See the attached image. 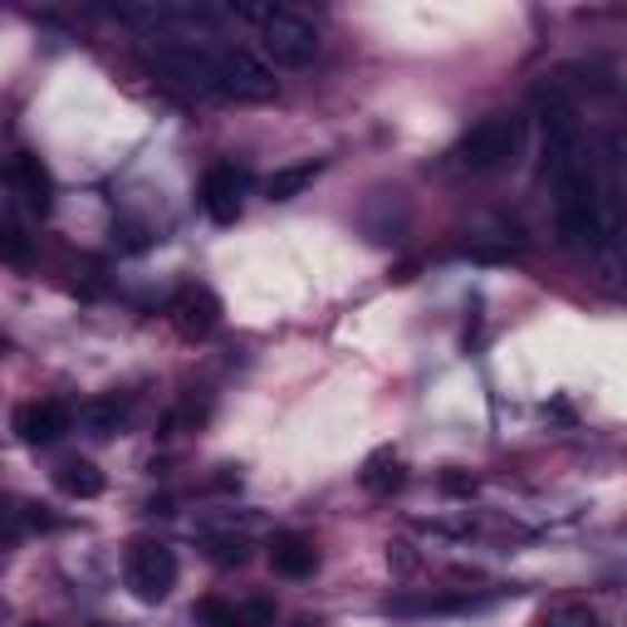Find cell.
Instances as JSON below:
<instances>
[{"label":"cell","mask_w":627,"mask_h":627,"mask_svg":"<svg viewBox=\"0 0 627 627\" xmlns=\"http://www.w3.org/2000/svg\"><path fill=\"white\" fill-rule=\"evenodd\" d=\"M128 412H133V402L108 392V398H94L89 408H84V427H89L94 437H118L123 427H128Z\"/></svg>","instance_id":"cell-14"},{"label":"cell","mask_w":627,"mask_h":627,"mask_svg":"<svg viewBox=\"0 0 627 627\" xmlns=\"http://www.w3.org/2000/svg\"><path fill=\"white\" fill-rule=\"evenodd\" d=\"M25 530H30V520H25L20 500H0V549H16Z\"/></svg>","instance_id":"cell-18"},{"label":"cell","mask_w":627,"mask_h":627,"mask_svg":"<svg viewBox=\"0 0 627 627\" xmlns=\"http://www.w3.org/2000/svg\"><path fill=\"white\" fill-rule=\"evenodd\" d=\"M300 627H319V623H300Z\"/></svg>","instance_id":"cell-26"},{"label":"cell","mask_w":627,"mask_h":627,"mask_svg":"<svg viewBox=\"0 0 627 627\" xmlns=\"http://www.w3.org/2000/svg\"><path fill=\"white\" fill-rule=\"evenodd\" d=\"M74 427V412L65 402L45 398V402H20L16 408V437L25 447H49V441H59Z\"/></svg>","instance_id":"cell-8"},{"label":"cell","mask_w":627,"mask_h":627,"mask_svg":"<svg viewBox=\"0 0 627 627\" xmlns=\"http://www.w3.org/2000/svg\"><path fill=\"white\" fill-rule=\"evenodd\" d=\"M55 486L65 490L69 500H98V496H104V486H108V476L98 471L94 461L74 457V461H65V466L55 471Z\"/></svg>","instance_id":"cell-13"},{"label":"cell","mask_w":627,"mask_h":627,"mask_svg":"<svg viewBox=\"0 0 627 627\" xmlns=\"http://www.w3.org/2000/svg\"><path fill=\"white\" fill-rule=\"evenodd\" d=\"M128 588L138 604H163L172 588H177V555H172L167 545H153V539L133 545L128 549Z\"/></svg>","instance_id":"cell-6"},{"label":"cell","mask_w":627,"mask_h":627,"mask_svg":"<svg viewBox=\"0 0 627 627\" xmlns=\"http://www.w3.org/2000/svg\"><path fill=\"white\" fill-rule=\"evenodd\" d=\"M25 627H49V623H25Z\"/></svg>","instance_id":"cell-25"},{"label":"cell","mask_w":627,"mask_h":627,"mask_svg":"<svg viewBox=\"0 0 627 627\" xmlns=\"http://www.w3.org/2000/svg\"><path fill=\"white\" fill-rule=\"evenodd\" d=\"M0 265L30 270L35 265V236H25L20 226H0Z\"/></svg>","instance_id":"cell-16"},{"label":"cell","mask_w":627,"mask_h":627,"mask_svg":"<svg viewBox=\"0 0 627 627\" xmlns=\"http://www.w3.org/2000/svg\"><path fill=\"white\" fill-rule=\"evenodd\" d=\"M118 245H123V251H147V231L143 226H118Z\"/></svg>","instance_id":"cell-23"},{"label":"cell","mask_w":627,"mask_h":627,"mask_svg":"<svg viewBox=\"0 0 627 627\" xmlns=\"http://www.w3.org/2000/svg\"><path fill=\"white\" fill-rule=\"evenodd\" d=\"M539 627H604V623H598V613L588 604H559L539 618Z\"/></svg>","instance_id":"cell-17"},{"label":"cell","mask_w":627,"mask_h":627,"mask_svg":"<svg viewBox=\"0 0 627 627\" xmlns=\"http://www.w3.org/2000/svg\"><path fill=\"white\" fill-rule=\"evenodd\" d=\"M6 349H10V343H6V334H0V359H6Z\"/></svg>","instance_id":"cell-24"},{"label":"cell","mask_w":627,"mask_h":627,"mask_svg":"<svg viewBox=\"0 0 627 627\" xmlns=\"http://www.w3.org/2000/svg\"><path fill=\"white\" fill-rule=\"evenodd\" d=\"M241 196H245V172L236 163H216L206 167L202 177V212L216 221V226H231L241 216Z\"/></svg>","instance_id":"cell-7"},{"label":"cell","mask_w":627,"mask_h":627,"mask_svg":"<svg viewBox=\"0 0 627 627\" xmlns=\"http://www.w3.org/2000/svg\"><path fill=\"white\" fill-rule=\"evenodd\" d=\"M94 627H104V623H94Z\"/></svg>","instance_id":"cell-27"},{"label":"cell","mask_w":627,"mask_h":627,"mask_svg":"<svg viewBox=\"0 0 627 627\" xmlns=\"http://www.w3.org/2000/svg\"><path fill=\"white\" fill-rule=\"evenodd\" d=\"M16 187H20V196H25V206H30V212L45 216L49 206H55V182H49V167L35 153L16 157Z\"/></svg>","instance_id":"cell-11"},{"label":"cell","mask_w":627,"mask_h":627,"mask_svg":"<svg viewBox=\"0 0 627 627\" xmlns=\"http://www.w3.org/2000/svg\"><path fill=\"white\" fill-rule=\"evenodd\" d=\"M206 555L216 564H226V569H241V564H251V545H245V539H212Z\"/></svg>","instance_id":"cell-19"},{"label":"cell","mask_w":627,"mask_h":627,"mask_svg":"<svg viewBox=\"0 0 627 627\" xmlns=\"http://www.w3.org/2000/svg\"><path fill=\"white\" fill-rule=\"evenodd\" d=\"M196 618L206 627H241L236 604H221V598H202V604H196Z\"/></svg>","instance_id":"cell-20"},{"label":"cell","mask_w":627,"mask_h":627,"mask_svg":"<svg viewBox=\"0 0 627 627\" xmlns=\"http://www.w3.org/2000/svg\"><path fill=\"white\" fill-rule=\"evenodd\" d=\"M359 481H363L368 496H392V490H402V481H408V471H402V457H398V451L383 447V451H373V457L363 461Z\"/></svg>","instance_id":"cell-12"},{"label":"cell","mask_w":627,"mask_h":627,"mask_svg":"<svg viewBox=\"0 0 627 627\" xmlns=\"http://www.w3.org/2000/svg\"><path fill=\"white\" fill-rule=\"evenodd\" d=\"M314 172H319V163H300V167H280L275 177L265 182V196L270 202H294L304 187L314 182Z\"/></svg>","instance_id":"cell-15"},{"label":"cell","mask_w":627,"mask_h":627,"mask_svg":"<svg viewBox=\"0 0 627 627\" xmlns=\"http://www.w3.org/2000/svg\"><path fill=\"white\" fill-rule=\"evenodd\" d=\"M270 569H275L280 579H310V574L319 569L314 539L300 535V530H280L275 539H270Z\"/></svg>","instance_id":"cell-10"},{"label":"cell","mask_w":627,"mask_h":627,"mask_svg":"<svg viewBox=\"0 0 627 627\" xmlns=\"http://www.w3.org/2000/svg\"><path fill=\"white\" fill-rule=\"evenodd\" d=\"M153 69L163 74L172 89H187V94H216V55L192 40H167L153 49Z\"/></svg>","instance_id":"cell-3"},{"label":"cell","mask_w":627,"mask_h":627,"mask_svg":"<svg viewBox=\"0 0 627 627\" xmlns=\"http://www.w3.org/2000/svg\"><path fill=\"white\" fill-rule=\"evenodd\" d=\"M441 490H447V496H476V476L447 471V476H441Z\"/></svg>","instance_id":"cell-22"},{"label":"cell","mask_w":627,"mask_h":627,"mask_svg":"<svg viewBox=\"0 0 627 627\" xmlns=\"http://www.w3.org/2000/svg\"><path fill=\"white\" fill-rule=\"evenodd\" d=\"M457 157H461V167H471V172H500V167H510L515 157H520V118H510V114L481 118L461 138Z\"/></svg>","instance_id":"cell-2"},{"label":"cell","mask_w":627,"mask_h":627,"mask_svg":"<svg viewBox=\"0 0 627 627\" xmlns=\"http://www.w3.org/2000/svg\"><path fill=\"white\" fill-rule=\"evenodd\" d=\"M216 94L241 98V104H265V98H275V74L251 49L231 45L216 55Z\"/></svg>","instance_id":"cell-4"},{"label":"cell","mask_w":627,"mask_h":627,"mask_svg":"<svg viewBox=\"0 0 627 627\" xmlns=\"http://www.w3.org/2000/svg\"><path fill=\"white\" fill-rule=\"evenodd\" d=\"M265 55L275 59L280 69H310L319 55V30L294 10H275L265 25Z\"/></svg>","instance_id":"cell-5"},{"label":"cell","mask_w":627,"mask_h":627,"mask_svg":"<svg viewBox=\"0 0 627 627\" xmlns=\"http://www.w3.org/2000/svg\"><path fill=\"white\" fill-rule=\"evenodd\" d=\"M241 627H275V604H265V598H255V604H241L236 608Z\"/></svg>","instance_id":"cell-21"},{"label":"cell","mask_w":627,"mask_h":627,"mask_svg":"<svg viewBox=\"0 0 627 627\" xmlns=\"http://www.w3.org/2000/svg\"><path fill=\"white\" fill-rule=\"evenodd\" d=\"M167 314H172V324H177L182 339H206V334H216V324H221V300L202 285H187L177 300H172Z\"/></svg>","instance_id":"cell-9"},{"label":"cell","mask_w":627,"mask_h":627,"mask_svg":"<svg viewBox=\"0 0 627 627\" xmlns=\"http://www.w3.org/2000/svg\"><path fill=\"white\" fill-rule=\"evenodd\" d=\"M539 123H545V177H559L564 167L584 157L579 108H574L559 89H549L545 98H539Z\"/></svg>","instance_id":"cell-1"}]
</instances>
